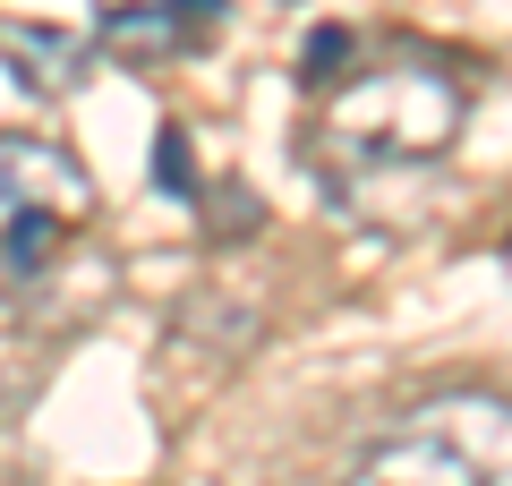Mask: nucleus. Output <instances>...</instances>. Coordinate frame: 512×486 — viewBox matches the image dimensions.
I'll return each instance as SVG.
<instances>
[{
	"label": "nucleus",
	"instance_id": "f03ea898",
	"mask_svg": "<svg viewBox=\"0 0 512 486\" xmlns=\"http://www.w3.org/2000/svg\"><path fill=\"white\" fill-rule=\"evenodd\" d=\"M86 205H94L86 162H69L60 145H43V137H0V222H9V214H60V222H77Z\"/></svg>",
	"mask_w": 512,
	"mask_h": 486
},
{
	"label": "nucleus",
	"instance_id": "6e6552de",
	"mask_svg": "<svg viewBox=\"0 0 512 486\" xmlns=\"http://www.w3.org/2000/svg\"><path fill=\"white\" fill-rule=\"evenodd\" d=\"M333 60H350V35H342V26H325V35L308 43V86H333V77H342Z\"/></svg>",
	"mask_w": 512,
	"mask_h": 486
},
{
	"label": "nucleus",
	"instance_id": "0eeeda50",
	"mask_svg": "<svg viewBox=\"0 0 512 486\" xmlns=\"http://www.w3.org/2000/svg\"><path fill=\"white\" fill-rule=\"evenodd\" d=\"M60 239H69V222H60V214H9V222H0V273L35 282L43 256H52Z\"/></svg>",
	"mask_w": 512,
	"mask_h": 486
},
{
	"label": "nucleus",
	"instance_id": "20e7f679",
	"mask_svg": "<svg viewBox=\"0 0 512 486\" xmlns=\"http://www.w3.org/2000/svg\"><path fill=\"white\" fill-rule=\"evenodd\" d=\"M231 0H128V9H103V43L120 60H163V52H188L222 26Z\"/></svg>",
	"mask_w": 512,
	"mask_h": 486
},
{
	"label": "nucleus",
	"instance_id": "f257e3e1",
	"mask_svg": "<svg viewBox=\"0 0 512 486\" xmlns=\"http://www.w3.org/2000/svg\"><path fill=\"white\" fill-rule=\"evenodd\" d=\"M461 77H444L436 60H384V69L350 77L325 111V145L342 171H410V162H436L461 137Z\"/></svg>",
	"mask_w": 512,
	"mask_h": 486
},
{
	"label": "nucleus",
	"instance_id": "39448f33",
	"mask_svg": "<svg viewBox=\"0 0 512 486\" xmlns=\"http://www.w3.org/2000/svg\"><path fill=\"white\" fill-rule=\"evenodd\" d=\"M427 427L453 435V444L478 461V478H487V486H512V401L461 393V401H436V418H427Z\"/></svg>",
	"mask_w": 512,
	"mask_h": 486
},
{
	"label": "nucleus",
	"instance_id": "423d86ee",
	"mask_svg": "<svg viewBox=\"0 0 512 486\" xmlns=\"http://www.w3.org/2000/svg\"><path fill=\"white\" fill-rule=\"evenodd\" d=\"M0 60L26 77L35 94H69L77 69H86V43L69 26H35V18H0Z\"/></svg>",
	"mask_w": 512,
	"mask_h": 486
},
{
	"label": "nucleus",
	"instance_id": "1a4fd4ad",
	"mask_svg": "<svg viewBox=\"0 0 512 486\" xmlns=\"http://www.w3.org/2000/svg\"><path fill=\"white\" fill-rule=\"evenodd\" d=\"M0 393H9V384H0Z\"/></svg>",
	"mask_w": 512,
	"mask_h": 486
},
{
	"label": "nucleus",
	"instance_id": "7ed1b4c3",
	"mask_svg": "<svg viewBox=\"0 0 512 486\" xmlns=\"http://www.w3.org/2000/svg\"><path fill=\"white\" fill-rule=\"evenodd\" d=\"M342 486H487V478H478V461L453 444V435L410 427V435H384V444H367L359 461H350Z\"/></svg>",
	"mask_w": 512,
	"mask_h": 486
}]
</instances>
